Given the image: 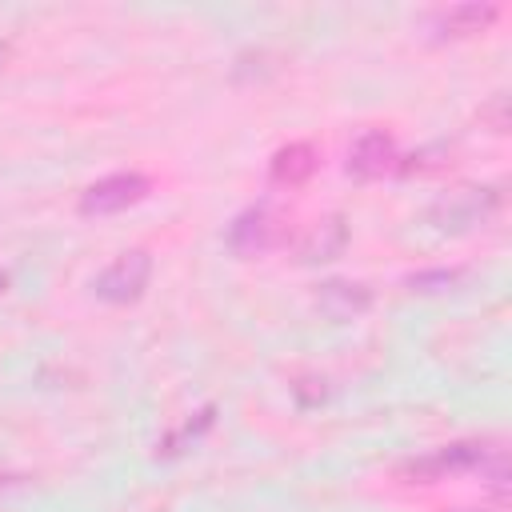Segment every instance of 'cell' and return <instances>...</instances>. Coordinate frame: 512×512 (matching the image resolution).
<instances>
[{"mask_svg":"<svg viewBox=\"0 0 512 512\" xmlns=\"http://www.w3.org/2000/svg\"><path fill=\"white\" fill-rule=\"evenodd\" d=\"M484 456H488V444L460 440V444H444L428 456H416V460L400 464V476L408 484H432V480H444V476H456V472H476Z\"/></svg>","mask_w":512,"mask_h":512,"instance_id":"1","label":"cell"},{"mask_svg":"<svg viewBox=\"0 0 512 512\" xmlns=\"http://www.w3.org/2000/svg\"><path fill=\"white\" fill-rule=\"evenodd\" d=\"M148 276H152V256L144 248H128L92 280V292L108 304H132L148 288Z\"/></svg>","mask_w":512,"mask_h":512,"instance_id":"2","label":"cell"},{"mask_svg":"<svg viewBox=\"0 0 512 512\" xmlns=\"http://www.w3.org/2000/svg\"><path fill=\"white\" fill-rule=\"evenodd\" d=\"M148 176L140 172H112V176H100L96 184H88L80 192V212L84 216H112V212H124L132 204H140L148 196Z\"/></svg>","mask_w":512,"mask_h":512,"instance_id":"3","label":"cell"},{"mask_svg":"<svg viewBox=\"0 0 512 512\" xmlns=\"http://www.w3.org/2000/svg\"><path fill=\"white\" fill-rule=\"evenodd\" d=\"M280 236H284L280 216H276L268 204H252V208H244V212L228 224V248H232L236 256H260V252L276 248Z\"/></svg>","mask_w":512,"mask_h":512,"instance_id":"4","label":"cell"},{"mask_svg":"<svg viewBox=\"0 0 512 512\" xmlns=\"http://www.w3.org/2000/svg\"><path fill=\"white\" fill-rule=\"evenodd\" d=\"M496 204H500L496 188H456V192L440 196L428 216L436 228H472V224L488 220V212Z\"/></svg>","mask_w":512,"mask_h":512,"instance_id":"5","label":"cell"},{"mask_svg":"<svg viewBox=\"0 0 512 512\" xmlns=\"http://www.w3.org/2000/svg\"><path fill=\"white\" fill-rule=\"evenodd\" d=\"M396 164H400L396 140H392L388 132H380V128H368V132H360V136L352 140L344 168H348L352 176H360V180H380V176L396 172Z\"/></svg>","mask_w":512,"mask_h":512,"instance_id":"6","label":"cell"},{"mask_svg":"<svg viewBox=\"0 0 512 512\" xmlns=\"http://www.w3.org/2000/svg\"><path fill=\"white\" fill-rule=\"evenodd\" d=\"M316 164H320V152H316L308 140H292V144H284V148L272 152L268 176H272V184L296 188V184H304V180L316 172Z\"/></svg>","mask_w":512,"mask_h":512,"instance_id":"7","label":"cell"},{"mask_svg":"<svg viewBox=\"0 0 512 512\" xmlns=\"http://www.w3.org/2000/svg\"><path fill=\"white\" fill-rule=\"evenodd\" d=\"M372 304V292L356 280H324L316 288V308L332 320H352Z\"/></svg>","mask_w":512,"mask_h":512,"instance_id":"8","label":"cell"},{"mask_svg":"<svg viewBox=\"0 0 512 512\" xmlns=\"http://www.w3.org/2000/svg\"><path fill=\"white\" fill-rule=\"evenodd\" d=\"M496 16H500V4H452L448 12H440L436 32L440 36H472V32H484L488 24H496Z\"/></svg>","mask_w":512,"mask_h":512,"instance_id":"9","label":"cell"},{"mask_svg":"<svg viewBox=\"0 0 512 512\" xmlns=\"http://www.w3.org/2000/svg\"><path fill=\"white\" fill-rule=\"evenodd\" d=\"M344 244H348L344 220H340V216H328V220H320V224H312V228L304 232V240H300V260H332V256L344 252Z\"/></svg>","mask_w":512,"mask_h":512,"instance_id":"10","label":"cell"},{"mask_svg":"<svg viewBox=\"0 0 512 512\" xmlns=\"http://www.w3.org/2000/svg\"><path fill=\"white\" fill-rule=\"evenodd\" d=\"M460 280H464L460 268H424V272H412L404 284L408 292H452Z\"/></svg>","mask_w":512,"mask_h":512,"instance_id":"11","label":"cell"},{"mask_svg":"<svg viewBox=\"0 0 512 512\" xmlns=\"http://www.w3.org/2000/svg\"><path fill=\"white\" fill-rule=\"evenodd\" d=\"M480 120H484V124H492V132H504V128H508V96H504V92H496V96L480 108Z\"/></svg>","mask_w":512,"mask_h":512,"instance_id":"12","label":"cell"},{"mask_svg":"<svg viewBox=\"0 0 512 512\" xmlns=\"http://www.w3.org/2000/svg\"><path fill=\"white\" fill-rule=\"evenodd\" d=\"M16 484H24V476H12V472H0V492H4V488H16Z\"/></svg>","mask_w":512,"mask_h":512,"instance_id":"13","label":"cell"},{"mask_svg":"<svg viewBox=\"0 0 512 512\" xmlns=\"http://www.w3.org/2000/svg\"><path fill=\"white\" fill-rule=\"evenodd\" d=\"M4 60H8V40H0V68H4Z\"/></svg>","mask_w":512,"mask_h":512,"instance_id":"14","label":"cell"},{"mask_svg":"<svg viewBox=\"0 0 512 512\" xmlns=\"http://www.w3.org/2000/svg\"><path fill=\"white\" fill-rule=\"evenodd\" d=\"M4 292H8V272L0 268V296H4Z\"/></svg>","mask_w":512,"mask_h":512,"instance_id":"15","label":"cell"},{"mask_svg":"<svg viewBox=\"0 0 512 512\" xmlns=\"http://www.w3.org/2000/svg\"><path fill=\"white\" fill-rule=\"evenodd\" d=\"M460 512H500V508H460Z\"/></svg>","mask_w":512,"mask_h":512,"instance_id":"16","label":"cell"}]
</instances>
